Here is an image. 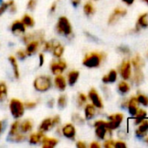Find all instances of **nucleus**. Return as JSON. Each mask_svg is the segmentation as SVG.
<instances>
[{"instance_id": "obj_6", "label": "nucleus", "mask_w": 148, "mask_h": 148, "mask_svg": "<svg viewBox=\"0 0 148 148\" xmlns=\"http://www.w3.org/2000/svg\"><path fill=\"white\" fill-rule=\"evenodd\" d=\"M66 69H67V62L62 58H56V60H54L50 65L51 72L54 75L63 74L66 70Z\"/></svg>"}, {"instance_id": "obj_40", "label": "nucleus", "mask_w": 148, "mask_h": 148, "mask_svg": "<svg viewBox=\"0 0 148 148\" xmlns=\"http://www.w3.org/2000/svg\"><path fill=\"white\" fill-rule=\"evenodd\" d=\"M72 120L73 123L78 124V125H83L85 123V118H83L79 114L74 113L72 116Z\"/></svg>"}, {"instance_id": "obj_14", "label": "nucleus", "mask_w": 148, "mask_h": 148, "mask_svg": "<svg viewBox=\"0 0 148 148\" xmlns=\"http://www.w3.org/2000/svg\"><path fill=\"white\" fill-rule=\"evenodd\" d=\"M55 88L61 91V92H64L65 89H66V87H67V81H66V78L62 75V74H59V75H56L53 81H52Z\"/></svg>"}, {"instance_id": "obj_41", "label": "nucleus", "mask_w": 148, "mask_h": 148, "mask_svg": "<svg viewBox=\"0 0 148 148\" xmlns=\"http://www.w3.org/2000/svg\"><path fill=\"white\" fill-rule=\"evenodd\" d=\"M25 139H26L25 134H23L20 132V133L17 134L16 135L12 136L11 138H10L9 140L11 141H14V142H22V141H24Z\"/></svg>"}, {"instance_id": "obj_36", "label": "nucleus", "mask_w": 148, "mask_h": 148, "mask_svg": "<svg viewBox=\"0 0 148 148\" xmlns=\"http://www.w3.org/2000/svg\"><path fill=\"white\" fill-rule=\"evenodd\" d=\"M144 79L143 73L141 71V69H134V82L136 84H140Z\"/></svg>"}, {"instance_id": "obj_2", "label": "nucleus", "mask_w": 148, "mask_h": 148, "mask_svg": "<svg viewBox=\"0 0 148 148\" xmlns=\"http://www.w3.org/2000/svg\"><path fill=\"white\" fill-rule=\"evenodd\" d=\"M52 80L47 75H41L37 76L33 81V88L39 93H45L52 87Z\"/></svg>"}, {"instance_id": "obj_15", "label": "nucleus", "mask_w": 148, "mask_h": 148, "mask_svg": "<svg viewBox=\"0 0 148 148\" xmlns=\"http://www.w3.org/2000/svg\"><path fill=\"white\" fill-rule=\"evenodd\" d=\"M7 10L10 11L11 13H14L17 11V5L14 0H8L2 2L0 4V16L6 12Z\"/></svg>"}, {"instance_id": "obj_7", "label": "nucleus", "mask_w": 148, "mask_h": 148, "mask_svg": "<svg viewBox=\"0 0 148 148\" xmlns=\"http://www.w3.org/2000/svg\"><path fill=\"white\" fill-rule=\"evenodd\" d=\"M123 120H124V115L122 114L118 113V114H112L108 117V121H106L107 127L111 131H113L121 125Z\"/></svg>"}, {"instance_id": "obj_32", "label": "nucleus", "mask_w": 148, "mask_h": 148, "mask_svg": "<svg viewBox=\"0 0 148 148\" xmlns=\"http://www.w3.org/2000/svg\"><path fill=\"white\" fill-rule=\"evenodd\" d=\"M148 26V13L142 14L137 22V29H139L140 28H146Z\"/></svg>"}, {"instance_id": "obj_31", "label": "nucleus", "mask_w": 148, "mask_h": 148, "mask_svg": "<svg viewBox=\"0 0 148 148\" xmlns=\"http://www.w3.org/2000/svg\"><path fill=\"white\" fill-rule=\"evenodd\" d=\"M83 10H84V13L87 16H92L94 14V12H95V8H94V5H93V3L92 2H86L84 4Z\"/></svg>"}, {"instance_id": "obj_45", "label": "nucleus", "mask_w": 148, "mask_h": 148, "mask_svg": "<svg viewBox=\"0 0 148 148\" xmlns=\"http://www.w3.org/2000/svg\"><path fill=\"white\" fill-rule=\"evenodd\" d=\"M27 54L24 49H18L17 51V57L19 58L20 60H24L27 57Z\"/></svg>"}, {"instance_id": "obj_33", "label": "nucleus", "mask_w": 148, "mask_h": 148, "mask_svg": "<svg viewBox=\"0 0 148 148\" xmlns=\"http://www.w3.org/2000/svg\"><path fill=\"white\" fill-rule=\"evenodd\" d=\"M147 117V112L143 109H138L135 114V124H140Z\"/></svg>"}, {"instance_id": "obj_5", "label": "nucleus", "mask_w": 148, "mask_h": 148, "mask_svg": "<svg viewBox=\"0 0 148 148\" xmlns=\"http://www.w3.org/2000/svg\"><path fill=\"white\" fill-rule=\"evenodd\" d=\"M93 127L95 129V134L97 138H99V140H105L108 134H112V131L107 127L106 121L103 120L96 121L93 124Z\"/></svg>"}, {"instance_id": "obj_42", "label": "nucleus", "mask_w": 148, "mask_h": 148, "mask_svg": "<svg viewBox=\"0 0 148 148\" xmlns=\"http://www.w3.org/2000/svg\"><path fill=\"white\" fill-rule=\"evenodd\" d=\"M137 101H138L139 103L142 104L143 106H148V97L144 95H141V94L138 95Z\"/></svg>"}, {"instance_id": "obj_4", "label": "nucleus", "mask_w": 148, "mask_h": 148, "mask_svg": "<svg viewBox=\"0 0 148 148\" xmlns=\"http://www.w3.org/2000/svg\"><path fill=\"white\" fill-rule=\"evenodd\" d=\"M9 109H10L11 116L16 120L22 118L24 116V111H25L24 102L17 98H12L11 100H10Z\"/></svg>"}, {"instance_id": "obj_43", "label": "nucleus", "mask_w": 148, "mask_h": 148, "mask_svg": "<svg viewBox=\"0 0 148 148\" xmlns=\"http://www.w3.org/2000/svg\"><path fill=\"white\" fill-rule=\"evenodd\" d=\"M38 4V0H28L27 1V9L30 10H34L37 7Z\"/></svg>"}, {"instance_id": "obj_46", "label": "nucleus", "mask_w": 148, "mask_h": 148, "mask_svg": "<svg viewBox=\"0 0 148 148\" xmlns=\"http://www.w3.org/2000/svg\"><path fill=\"white\" fill-rule=\"evenodd\" d=\"M51 119H52V123H53V125H54V127H56V126H58L59 124H60V122H61V119H60V116L59 115H54L53 117H51Z\"/></svg>"}, {"instance_id": "obj_12", "label": "nucleus", "mask_w": 148, "mask_h": 148, "mask_svg": "<svg viewBox=\"0 0 148 148\" xmlns=\"http://www.w3.org/2000/svg\"><path fill=\"white\" fill-rule=\"evenodd\" d=\"M25 44H26V46H25L24 50H25L27 56H31L37 53V51L39 49L40 46L42 45V42L39 40H31Z\"/></svg>"}, {"instance_id": "obj_28", "label": "nucleus", "mask_w": 148, "mask_h": 148, "mask_svg": "<svg viewBox=\"0 0 148 148\" xmlns=\"http://www.w3.org/2000/svg\"><path fill=\"white\" fill-rule=\"evenodd\" d=\"M21 21H22V23L24 24V26L26 28H32L35 25V20H34V18L30 14H27V13L24 14L22 16Z\"/></svg>"}, {"instance_id": "obj_47", "label": "nucleus", "mask_w": 148, "mask_h": 148, "mask_svg": "<svg viewBox=\"0 0 148 148\" xmlns=\"http://www.w3.org/2000/svg\"><path fill=\"white\" fill-rule=\"evenodd\" d=\"M114 142H115V140H106L105 141V143H104V147L106 148H112V147H114Z\"/></svg>"}, {"instance_id": "obj_1", "label": "nucleus", "mask_w": 148, "mask_h": 148, "mask_svg": "<svg viewBox=\"0 0 148 148\" xmlns=\"http://www.w3.org/2000/svg\"><path fill=\"white\" fill-rule=\"evenodd\" d=\"M106 59V54L103 52L92 51L85 54L82 60V64L88 69L99 68Z\"/></svg>"}, {"instance_id": "obj_29", "label": "nucleus", "mask_w": 148, "mask_h": 148, "mask_svg": "<svg viewBox=\"0 0 148 148\" xmlns=\"http://www.w3.org/2000/svg\"><path fill=\"white\" fill-rule=\"evenodd\" d=\"M19 123H20V121H17V120L12 122V124L10 125V130H9V139L11 138L12 136L16 135L17 134L20 133V130H19Z\"/></svg>"}, {"instance_id": "obj_38", "label": "nucleus", "mask_w": 148, "mask_h": 148, "mask_svg": "<svg viewBox=\"0 0 148 148\" xmlns=\"http://www.w3.org/2000/svg\"><path fill=\"white\" fill-rule=\"evenodd\" d=\"M118 89L121 94H126L130 91V86L127 82L122 81L118 85Z\"/></svg>"}, {"instance_id": "obj_56", "label": "nucleus", "mask_w": 148, "mask_h": 148, "mask_svg": "<svg viewBox=\"0 0 148 148\" xmlns=\"http://www.w3.org/2000/svg\"><path fill=\"white\" fill-rule=\"evenodd\" d=\"M133 1H134V0H123V2L126 3L128 4V5H131V4L133 3Z\"/></svg>"}, {"instance_id": "obj_59", "label": "nucleus", "mask_w": 148, "mask_h": 148, "mask_svg": "<svg viewBox=\"0 0 148 148\" xmlns=\"http://www.w3.org/2000/svg\"><path fill=\"white\" fill-rule=\"evenodd\" d=\"M144 1H145V2H147V3H148V0H144Z\"/></svg>"}, {"instance_id": "obj_57", "label": "nucleus", "mask_w": 148, "mask_h": 148, "mask_svg": "<svg viewBox=\"0 0 148 148\" xmlns=\"http://www.w3.org/2000/svg\"><path fill=\"white\" fill-rule=\"evenodd\" d=\"M3 122L0 121V134L2 133V130H3Z\"/></svg>"}, {"instance_id": "obj_26", "label": "nucleus", "mask_w": 148, "mask_h": 148, "mask_svg": "<svg viewBox=\"0 0 148 148\" xmlns=\"http://www.w3.org/2000/svg\"><path fill=\"white\" fill-rule=\"evenodd\" d=\"M51 52L55 58H62V56L65 53V47L59 42H57L56 44L54 45L53 49H51Z\"/></svg>"}, {"instance_id": "obj_22", "label": "nucleus", "mask_w": 148, "mask_h": 148, "mask_svg": "<svg viewBox=\"0 0 148 148\" xmlns=\"http://www.w3.org/2000/svg\"><path fill=\"white\" fill-rule=\"evenodd\" d=\"M96 110H97V108L92 103L85 104V108H84L85 119V120H92L96 114Z\"/></svg>"}, {"instance_id": "obj_13", "label": "nucleus", "mask_w": 148, "mask_h": 148, "mask_svg": "<svg viewBox=\"0 0 148 148\" xmlns=\"http://www.w3.org/2000/svg\"><path fill=\"white\" fill-rule=\"evenodd\" d=\"M120 74L124 80H128L132 75V63L130 61H124L120 67Z\"/></svg>"}, {"instance_id": "obj_24", "label": "nucleus", "mask_w": 148, "mask_h": 148, "mask_svg": "<svg viewBox=\"0 0 148 148\" xmlns=\"http://www.w3.org/2000/svg\"><path fill=\"white\" fill-rule=\"evenodd\" d=\"M117 76H118L117 71L115 69H112L109 71V73H107L102 77V82L106 84L113 83L117 80Z\"/></svg>"}, {"instance_id": "obj_20", "label": "nucleus", "mask_w": 148, "mask_h": 148, "mask_svg": "<svg viewBox=\"0 0 148 148\" xmlns=\"http://www.w3.org/2000/svg\"><path fill=\"white\" fill-rule=\"evenodd\" d=\"M33 129V122L31 120H24L23 121H20L19 123V130L23 134H28L31 133Z\"/></svg>"}, {"instance_id": "obj_37", "label": "nucleus", "mask_w": 148, "mask_h": 148, "mask_svg": "<svg viewBox=\"0 0 148 148\" xmlns=\"http://www.w3.org/2000/svg\"><path fill=\"white\" fill-rule=\"evenodd\" d=\"M131 63L133 65L134 69H141V68L144 66V61H143L142 58H141L140 56H138V55H137L134 58H133Z\"/></svg>"}, {"instance_id": "obj_44", "label": "nucleus", "mask_w": 148, "mask_h": 148, "mask_svg": "<svg viewBox=\"0 0 148 148\" xmlns=\"http://www.w3.org/2000/svg\"><path fill=\"white\" fill-rule=\"evenodd\" d=\"M24 108H27V109H33L37 107L38 105V102L37 101H25L24 102Z\"/></svg>"}, {"instance_id": "obj_16", "label": "nucleus", "mask_w": 148, "mask_h": 148, "mask_svg": "<svg viewBox=\"0 0 148 148\" xmlns=\"http://www.w3.org/2000/svg\"><path fill=\"white\" fill-rule=\"evenodd\" d=\"M45 137V134L44 133L41 132V131H38L36 133H31L30 135H29V143L31 144V145H38V144H41L43 139Z\"/></svg>"}, {"instance_id": "obj_10", "label": "nucleus", "mask_w": 148, "mask_h": 148, "mask_svg": "<svg viewBox=\"0 0 148 148\" xmlns=\"http://www.w3.org/2000/svg\"><path fill=\"white\" fill-rule=\"evenodd\" d=\"M10 31L15 36H24L26 31V27L21 20H15L10 24Z\"/></svg>"}, {"instance_id": "obj_54", "label": "nucleus", "mask_w": 148, "mask_h": 148, "mask_svg": "<svg viewBox=\"0 0 148 148\" xmlns=\"http://www.w3.org/2000/svg\"><path fill=\"white\" fill-rule=\"evenodd\" d=\"M91 148H99L101 146H100V144L99 143V142H97V141H93V142H92L91 144H90V146H89Z\"/></svg>"}, {"instance_id": "obj_19", "label": "nucleus", "mask_w": 148, "mask_h": 148, "mask_svg": "<svg viewBox=\"0 0 148 148\" xmlns=\"http://www.w3.org/2000/svg\"><path fill=\"white\" fill-rule=\"evenodd\" d=\"M79 76H80V73H79V70L72 69V70L69 71L68 74H67V75H66L67 84L70 85L71 87L74 86V85L77 83V82L79 81Z\"/></svg>"}, {"instance_id": "obj_58", "label": "nucleus", "mask_w": 148, "mask_h": 148, "mask_svg": "<svg viewBox=\"0 0 148 148\" xmlns=\"http://www.w3.org/2000/svg\"><path fill=\"white\" fill-rule=\"evenodd\" d=\"M146 142H147V144H148V137H147V139H146Z\"/></svg>"}, {"instance_id": "obj_52", "label": "nucleus", "mask_w": 148, "mask_h": 148, "mask_svg": "<svg viewBox=\"0 0 148 148\" xmlns=\"http://www.w3.org/2000/svg\"><path fill=\"white\" fill-rule=\"evenodd\" d=\"M38 57H39V66L41 67L44 63V56L43 53H40L39 56H38Z\"/></svg>"}, {"instance_id": "obj_25", "label": "nucleus", "mask_w": 148, "mask_h": 148, "mask_svg": "<svg viewBox=\"0 0 148 148\" xmlns=\"http://www.w3.org/2000/svg\"><path fill=\"white\" fill-rule=\"evenodd\" d=\"M138 101H137V97H132L126 104V107H128V110L129 113L132 115H135L139 108H138Z\"/></svg>"}, {"instance_id": "obj_3", "label": "nucleus", "mask_w": 148, "mask_h": 148, "mask_svg": "<svg viewBox=\"0 0 148 148\" xmlns=\"http://www.w3.org/2000/svg\"><path fill=\"white\" fill-rule=\"evenodd\" d=\"M56 31L63 36L70 37L72 35V26L70 20L65 16L58 17L56 23Z\"/></svg>"}, {"instance_id": "obj_53", "label": "nucleus", "mask_w": 148, "mask_h": 148, "mask_svg": "<svg viewBox=\"0 0 148 148\" xmlns=\"http://www.w3.org/2000/svg\"><path fill=\"white\" fill-rule=\"evenodd\" d=\"M71 3H72V6L76 8V7H78V6H79V5H80V3H81V0H71Z\"/></svg>"}, {"instance_id": "obj_17", "label": "nucleus", "mask_w": 148, "mask_h": 148, "mask_svg": "<svg viewBox=\"0 0 148 148\" xmlns=\"http://www.w3.org/2000/svg\"><path fill=\"white\" fill-rule=\"evenodd\" d=\"M54 127V125L52 123V119L51 117H47L45 119H44L41 123L38 126V131H41L43 133H47L50 130H51Z\"/></svg>"}, {"instance_id": "obj_50", "label": "nucleus", "mask_w": 148, "mask_h": 148, "mask_svg": "<svg viewBox=\"0 0 148 148\" xmlns=\"http://www.w3.org/2000/svg\"><path fill=\"white\" fill-rule=\"evenodd\" d=\"M76 147L78 148H86L87 147V145H86L84 141L79 140V141H77V143H76Z\"/></svg>"}, {"instance_id": "obj_51", "label": "nucleus", "mask_w": 148, "mask_h": 148, "mask_svg": "<svg viewBox=\"0 0 148 148\" xmlns=\"http://www.w3.org/2000/svg\"><path fill=\"white\" fill-rule=\"evenodd\" d=\"M119 50H120L121 53H123V54H128V53L130 52V49H129L128 48L125 47V46H120V47H119Z\"/></svg>"}, {"instance_id": "obj_34", "label": "nucleus", "mask_w": 148, "mask_h": 148, "mask_svg": "<svg viewBox=\"0 0 148 148\" xmlns=\"http://www.w3.org/2000/svg\"><path fill=\"white\" fill-rule=\"evenodd\" d=\"M87 100H88V98H87L86 95H85L84 93H79L77 96V105L79 108H82L86 104Z\"/></svg>"}, {"instance_id": "obj_23", "label": "nucleus", "mask_w": 148, "mask_h": 148, "mask_svg": "<svg viewBox=\"0 0 148 148\" xmlns=\"http://www.w3.org/2000/svg\"><path fill=\"white\" fill-rule=\"evenodd\" d=\"M58 144V139L53 137H47V136H45L41 142V146L43 148H53Z\"/></svg>"}, {"instance_id": "obj_9", "label": "nucleus", "mask_w": 148, "mask_h": 148, "mask_svg": "<svg viewBox=\"0 0 148 148\" xmlns=\"http://www.w3.org/2000/svg\"><path fill=\"white\" fill-rule=\"evenodd\" d=\"M61 134L66 139L71 140H74L76 138V134H77V130H76L74 124L72 122L65 123L61 127Z\"/></svg>"}, {"instance_id": "obj_21", "label": "nucleus", "mask_w": 148, "mask_h": 148, "mask_svg": "<svg viewBox=\"0 0 148 148\" xmlns=\"http://www.w3.org/2000/svg\"><path fill=\"white\" fill-rule=\"evenodd\" d=\"M11 68H12V72H13V75L16 79H19L20 77V72H19V67H18V63H17V60L14 56H10L8 58Z\"/></svg>"}, {"instance_id": "obj_18", "label": "nucleus", "mask_w": 148, "mask_h": 148, "mask_svg": "<svg viewBox=\"0 0 148 148\" xmlns=\"http://www.w3.org/2000/svg\"><path fill=\"white\" fill-rule=\"evenodd\" d=\"M126 14V10L121 9V8H117V9H115V10L113 11V13L110 15V16H109L108 23H110V24L114 23L115 22H117V20H118L120 17L124 16Z\"/></svg>"}, {"instance_id": "obj_49", "label": "nucleus", "mask_w": 148, "mask_h": 148, "mask_svg": "<svg viewBox=\"0 0 148 148\" xmlns=\"http://www.w3.org/2000/svg\"><path fill=\"white\" fill-rule=\"evenodd\" d=\"M114 147H126V145L123 141H115L114 142Z\"/></svg>"}, {"instance_id": "obj_11", "label": "nucleus", "mask_w": 148, "mask_h": 148, "mask_svg": "<svg viewBox=\"0 0 148 148\" xmlns=\"http://www.w3.org/2000/svg\"><path fill=\"white\" fill-rule=\"evenodd\" d=\"M22 40L24 43H27L31 40H39L43 44V42H44V34L43 31H34L22 36Z\"/></svg>"}, {"instance_id": "obj_48", "label": "nucleus", "mask_w": 148, "mask_h": 148, "mask_svg": "<svg viewBox=\"0 0 148 148\" xmlns=\"http://www.w3.org/2000/svg\"><path fill=\"white\" fill-rule=\"evenodd\" d=\"M57 8H58V3L57 2H53L50 7V12L51 13H54L56 10H57Z\"/></svg>"}, {"instance_id": "obj_35", "label": "nucleus", "mask_w": 148, "mask_h": 148, "mask_svg": "<svg viewBox=\"0 0 148 148\" xmlns=\"http://www.w3.org/2000/svg\"><path fill=\"white\" fill-rule=\"evenodd\" d=\"M67 103H68V98L66 96V95L63 94V95H60L57 100V104L58 106L60 108H65L66 106H67Z\"/></svg>"}, {"instance_id": "obj_39", "label": "nucleus", "mask_w": 148, "mask_h": 148, "mask_svg": "<svg viewBox=\"0 0 148 148\" xmlns=\"http://www.w3.org/2000/svg\"><path fill=\"white\" fill-rule=\"evenodd\" d=\"M58 41L56 40H50V41H44L43 42V49L44 51H51V49H53L54 45L56 44Z\"/></svg>"}, {"instance_id": "obj_8", "label": "nucleus", "mask_w": 148, "mask_h": 148, "mask_svg": "<svg viewBox=\"0 0 148 148\" xmlns=\"http://www.w3.org/2000/svg\"><path fill=\"white\" fill-rule=\"evenodd\" d=\"M87 98L91 101V103L98 109H102L104 107V103L103 101L100 97V95H99L98 91L95 88H91L88 92V95Z\"/></svg>"}, {"instance_id": "obj_27", "label": "nucleus", "mask_w": 148, "mask_h": 148, "mask_svg": "<svg viewBox=\"0 0 148 148\" xmlns=\"http://www.w3.org/2000/svg\"><path fill=\"white\" fill-rule=\"evenodd\" d=\"M140 127L138 128V130L136 131V135L140 138L145 137L146 134L148 131V121H143L142 122L140 123Z\"/></svg>"}, {"instance_id": "obj_30", "label": "nucleus", "mask_w": 148, "mask_h": 148, "mask_svg": "<svg viewBox=\"0 0 148 148\" xmlns=\"http://www.w3.org/2000/svg\"><path fill=\"white\" fill-rule=\"evenodd\" d=\"M8 96V88L4 82H0V102L4 101Z\"/></svg>"}, {"instance_id": "obj_55", "label": "nucleus", "mask_w": 148, "mask_h": 148, "mask_svg": "<svg viewBox=\"0 0 148 148\" xmlns=\"http://www.w3.org/2000/svg\"><path fill=\"white\" fill-rule=\"evenodd\" d=\"M54 103H55L54 100H53V99H51L50 101H48V102H47V105H48V107H49V108H53V106H54Z\"/></svg>"}]
</instances>
